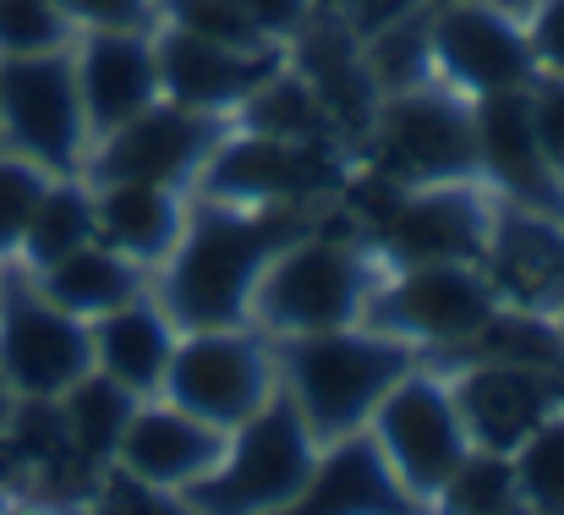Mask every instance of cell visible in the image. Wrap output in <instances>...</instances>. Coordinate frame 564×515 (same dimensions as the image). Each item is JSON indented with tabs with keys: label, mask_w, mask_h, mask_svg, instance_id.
Masks as SVG:
<instances>
[{
	"label": "cell",
	"mask_w": 564,
	"mask_h": 515,
	"mask_svg": "<svg viewBox=\"0 0 564 515\" xmlns=\"http://www.w3.org/2000/svg\"><path fill=\"white\" fill-rule=\"evenodd\" d=\"M368 132H373L378 175H389L394 186L482 181L471 99L444 88V83L383 94L368 116Z\"/></svg>",
	"instance_id": "obj_4"
},
{
	"label": "cell",
	"mask_w": 564,
	"mask_h": 515,
	"mask_svg": "<svg viewBox=\"0 0 564 515\" xmlns=\"http://www.w3.org/2000/svg\"><path fill=\"white\" fill-rule=\"evenodd\" d=\"M471 121H477V160L482 181L499 186L510 203L538 208L564 219V181L543 160L538 127H532V99L527 88H505V94H482L471 99Z\"/></svg>",
	"instance_id": "obj_17"
},
{
	"label": "cell",
	"mask_w": 564,
	"mask_h": 515,
	"mask_svg": "<svg viewBox=\"0 0 564 515\" xmlns=\"http://www.w3.org/2000/svg\"><path fill=\"white\" fill-rule=\"evenodd\" d=\"M50 181L55 175L44 165H33L28 154H17V149L0 154V253H17V242H22L39 197L50 192Z\"/></svg>",
	"instance_id": "obj_32"
},
{
	"label": "cell",
	"mask_w": 564,
	"mask_h": 515,
	"mask_svg": "<svg viewBox=\"0 0 564 515\" xmlns=\"http://www.w3.org/2000/svg\"><path fill=\"white\" fill-rule=\"evenodd\" d=\"M482 269H488L494 291L510 297L521 313L564 308V219L521 208V203L499 208Z\"/></svg>",
	"instance_id": "obj_20"
},
{
	"label": "cell",
	"mask_w": 564,
	"mask_h": 515,
	"mask_svg": "<svg viewBox=\"0 0 564 515\" xmlns=\"http://www.w3.org/2000/svg\"><path fill=\"white\" fill-rule=\"evenodd\" d=\"M88 242H99L94 236V186L83 175H55L50 192L39 197L22 242H17V258L28 269H44V264H55V258H66Z\"/></svg>",
	"instance_id": "obj_27"
},
{
	"label": "cell",
	"mask_w": 564,
	"mask_h": 515,
	"mask_svg": "<svg viewBox=\"0 0 564 515\" xmlns=\"http://www.w3.org/2000/svg\"><path fill=\"white\" fill-rule=\"evenodd\" d=\"M77 28L61 0H0V55H50L72 50Z\"/></svg>",
	"instance_id": "obj_31"
},
{
	"label": "cell",
	"mask_w": 564,
	"mask_h": 515,
	"mask_svg": "<svg viewBox=\"0 0 564 515\" xmlns=\"http://www.w3.org/2000/svg\"><path fill=\"white\" fill-rule=\"evenodd\" d=\"M0 138L50 175H83L88 121L77 99L72 50L0 55Z\"/></svg>",
	"instance_id": "obj_6"
},
{
	"label": "cell",
	"mask_w": 564,
	"mask_h": 515,
	"mask_svg": "<svg viewBox=\"0 0 564 515\" xmlns=\"http://www.w3.org/2000/svg\"><path fill=\"white\" fill-rule=\"evenodd\" d=\"M0 515H28V511H11V505H0Z\"/></svg>",
	"instance_id": "obj_41"
},
{
	"label": "cell",
	"mask_w": 564,
	"mask_h": 515,
	"mask_svg": "<svg viewBox=\"0 0 564 515\" xmlns=\"http://www.w3.org/2000/svg\"><path fill=\"white\" fill-rule=\"evenodd\" d=\"M219 455H225V428H208L176 406H149V411H132L110 466H127L132 478L154 489H187Z\"/></svg>",
	"instance_id": "obj_21"
},
{
	"label": "cell",
	"mask_w": 564,
	"mask_h": 515,
	"mask_svg": "<svg viewBox=\"0 0 564 515\" xmlns=\"http://www.w3.org/2000/svg\"><path fill=\"white\" fill-rule=\"evenodd\" d=\"M521 28H527V44H532L538 72L564 77V0H543L538 11L521 17Z\"/></svg>",
	"instance_id": "obj_37"
},
{
	"label": "cell",
	"mask_w": 564,
	"mask_h": 515,
	"mask_svg": "<svg viewBox=\"0 0 564 515\" xmlns=\"http://www.w3.org/2000/svg\"><path fill=\"white\" fill-rule=\"evenodd\" d=\"M138 411V395L127 384H116L110 373H83L66 395H61V428H66V444L94 461V466H110L116 450H121V433Z\"/></svg>",
	"instance_id": "obj_25"
},
{
	"label": "cell",
	"mask_w": 564,
	"mask_h": 515,
	"mask_svg": "<svg viewBox=\"0 0 564 515\" xmlns=\"http://www.w3.org/2000/svg\"><path fill=\"white\" fill-rule=\"evenodd\" d=\"M560 384H554V367H521V362H488V367H471L449 400L460 411V428H466V444L471 450H499V455H516V444L554 417L560 406Z\"/></svg>",
	"instance_id": "obj_18"
},
{
	"label": "cell",
	"mask_w": 564,
	"mask_h": 515,
	"mask_svg": "<svg viewBox=\"0 0 564 515\" xmlns=\"http://www.w3.org/2000/svg\"><path fill=\"white\" fill-rule=\"evenodd\" d=\"M94 515H197V511H192L182 494L154 489V483L132 478L127 466H110V478H105V489H99Z\"/></svg>",
	"instance_id": "obj_33"
},
{
	"label": "cell",
	"mask_w": 564,
	"mask_h": 515,
	"mask_svg": "<svg viewBox=\"0 0 564 515\" xmlns=\"http://www.w3.org/2000/svg\"><path fill=\"white\" fill-rule=\"evenodd\" d=\"M307 236V219L285 208H225L208 203L187 219L165 269V319L182 330H236L252 308V291L274 253Z\"/></svg>",
	"instance_id": "obj_1"
},
{
	"label": "cell",
	"mask_w": 564,
	"mask_h": 515,
	"mask_svg": "<svg viewBox=\"0 0 564 515\" xmlns=\"http://www.w3.org/2000/svg\"><path fill=\"white\" fill-rule=\"evenodd\" d=\"M499 302L505 297L494 291L488 269H477V264H411L383 291L373 286L362 313L378 330L405 335V341L460 345L499 313Z\"/></svg>",
	"instance_id": "obj_12"
},
{
	"label": "cell",
	"mask_w": 564,
	"mask_h": 515,
	"mask_svg": "<svg viewBox=\"0 0 564 515\" xmlns=\"http://www.w3.org/2000/svg\"><path fill=\"white\" fill-rule=\"evenodd\" d=\"M154 22H171V28L197 33L208 44H225V50H280V44H269L252 28V17L236 0H160V17Z\"/></svg>",
	"instance_id": "obj_30"
},
{
	"label": "cell",
	"mask_w": 564,
	"mask_h": 515,
	"mask_svg": "<svg viewBox=\"0 0 564 515\" xmlns=\"http://www.w3.org/2000/svg\"><path fill=\"white\" fill-rule=\"evenodd\" d=\"M368 422H373V428H368L373 444L383 450L389 472L400 478V489H405L411 500H433L438 483L455 472V461L471 450L449 389L433 384V378H422V373L394 378Z\"/></svg>",
	"instance_id": "obj_10"
},
{
	"label": "cell",
	"mask_w": 564,
	"mask_h": 515,
	"mask_svg": "<svg viewBox=\"0 0 564 515\" xmlns=\"http://www.w3.org/2000/svg\"><path fill=\"white\" fill-rule=\"evenodd\" d=\"M88 335H94V367L110 373L116 384H127L132 395H149L165 384L176 341H171V324L160 308L127 302V308L105 313L99 330H88Z\"/></svg>",
	"instance_id": "obj_24"
},
{
	"label": "cell",
	"mask_w": 564,
	"mask_h": 515,
	"mask_svg": "<svg viewBox=\"0 0 564 515\" xmlns=\"http://www.w3.org/2000/svg\"><path fill=\"white\" fill-rule=\"evenodd\" d=\"M313 461H318V439L307 433L285 389V395H269L236 428V439H225V455L176 494L197 515H274L302 494V483L313 478Z\"/></svg>",
	"instance_id": "obj_2"
},
{
	"label": "cell",
	"mask_w": 564,
	"mask_h": 515,
	"mask_svg": "<svg viewBox=\"0 0 564 515\" xmlns=\"http://www.w3.org/2000/svg\"><path fill=\"white\" fill-rule=\"evenodd\" d=\"M11 411H17V406H11V395H6V384H0V433L11 428Z\"/></svg>",
	"instance_id": "obj_39"
},
{
	"label": "cell",
	"mask_w": 564,
	"mask_h": 515,
	"mask_svg": "<svg viewBox=\"0 0 564 515\" xmlns=\"http://www.w3.org/2000/svg\"><path fill=\"white\" fill-rule=\"evenodd\" d=\"M560 345H564V324H560Z\"/></svg>",
	"instance_id": "obj_43"
},
{
	"label": "cell",
	"mask_w": 564,
	"mask_h": 515,
	"mask_svg": "<svg viewBox=\"0 0 564 515\" xmlns=\"http://www.w3.org/2000/svg\"><path fill=\"white\" fill-rule=\"evenodd\" d=\"M516 489H521V505H532L538 515H564V417L554 411L549 422H538L516 455Z\"/></svg>",
	"instance_id": "obj_29"
},
{
	"label": "cell",
	"mask_w": 564,
	"mask_h": 515,
	"mask_svg": "<svg viewBox=\"0 0 564 515\" xmlns=\"http://www.w3.org/2000/svg\"><path fill=\"white\" fill-rule=\"evenodd\" d=\"M165 395L176 411H187L208 428H241L274 395L263 345L236 335V330H192L171 351Z\"/></svg>",
	"instance_id": "obj_13"
},
{
	"label": "cell",
	"mask_w": 564,
	"mask_h": 515,
	"mask_svg": "<svg viewBox=\"0 0 564 515\" xmlns=\"http://www.w3.org/2000/svg\"><path fill=\"white\" fill-rule=\"evenodd\" d=\"M499 11H510V17H527V11H538L543 0H494Z\"/></svg>",
	"instance_id": "obj_38"
},
{
	"label": "cell",
	"mask_w": 564,
	"mask_h": 515,
	"mask_svg": "<svg viewBox=\"0 0 564 515\" xmlns=\"http://www.w3.org/2000/svg\"><path fill=\"white\" fill-rule=\"evenodd\" d=\"M422 6H449V0H422Z\"/></svg>",
	"instance_id": "obj_42"
},
{
	"label": "cell",
	"mask_w": 564,
	"mask_h": 515,
	"mask_svg": "<svg viewBox=\"0 0 564 515\" xmlns=\"http://www.w3.org/2000/svg\"><path fill=\"white\" fill-rule=\"evenodd\" d=\"M427 55H433V83L466 99L538 83V61H532L521 17L499 11L494 0L427 6Z\"/></svg>",
	"instance_id": "obj_8"
},
{
	"label": "cell",
	"mask_w": 564,
	"mask_h": 515,
	"mask_svg": "<svg viewBox=\"0 0 564 515\" xmlns=\"http://www.w3.org/2000/svg\"><path fill=\"white\" fill-rule=\"evenodd\" d=\"M225 132V121L214 116H192L171 99H154L143 116H132L127 127H116L110 138H99L83 160V181H149V186H192V175L203 165V154L214 149V138Z\"/></svg>",
	"instance_id": "obj_14"
},
{
	"label": "cell",
	"mask_w": 564,
	"mask_h": 515,
	"mask_svg": "<svg viewBox=\"0 0 564 515\" xmlns=\"http://www.w3.org/2000/svg\"><path fill=\"white\" fill-rule=\"evenodd\" d=\"M149 39H154V66H160V99L182 105L192 116H214V121L236 116L241 99L269 72L285 66L280 50H225L171 22H154Z\"/></svg>",
	"instance_id": "obj_15"
},
{
	"label": "cell",
	"mask_w": 564,
	"mask_h": 515,
	"mask_svg": "<svg viewBox=\"0 0 564 515\" xmlns=\"http://www.w3.org/2000/svg\"><path fill=\"white\" fill-rule=\"evenodd\" d=\"M527 99H532V127H538L543 160H549L554 175L564 181V77L538 72V83L527 88Z\"/></svg>",
	"instance_id": "obj_34"
},
{
	"label": "cell",
	"mask_w": 564,
	"mask_h": 515,
	"mask_svg": "<svg viewBox=\"0 0 564 515\" xmlns=\"http://www.w3.org/2000/svg\"><path fill=\"white\" fill-rule=\"evenodd\" d=\"M285 362H291V400L307 433L329 444L357 433L373 417L378 400L389 395V384L411 373V351L400 341L351 335V330L296 335Z\"/></svg>",
	"instance_id": "obj_3"
},
{
	"label": "cell",
	"mask_w": 564,
	"mask_h": 515,
	"mask_svg": "<svg viewBox=\"0 0 564 515\" xmlns=\"http://www.w3.org/2000/svg\"><path fill=\"white\" fill-rule=\"evenodd\" d=\"M83 373H94V335L83 319L28 291L22 275L0 280V378L28 400H61Z\"/></svg>",
	"instance_id": "obj_11"
},
{
	"label": "cell",
	"mask_w": 564,
	"mask_h": 515,
	"mask_svg": "<svg viewBox=\"0 0 564 515\" xmlns=\"http://www.w3.org/2000/svg\"><path fill=\"white\" fill-rule=\"evenodd\" d=\"M510 515H538V511H532V505H516V511H510Z\"/></svg>",
	"instance_id": "obj_40"
},
{
	"label": "cell",
	"mask_w": 564,
	"mask_h": 515,
	"mask_svg": "<svg viewBox=\"0 0 564 515\" xmlns=\"http://www.w3.org/2000/svg\"><path fill=\"white\" fill-rule=\"evenodd\" d=\"M236 6L252 17V28L269 44H291V39H302L313 28V6L318 0H236Z\"/></svg>",
	"instance_id": "obj_36"
},
{
	"label": "cell",
	"mask_w": 564,
	"mask_h": 515,
	"mask_svg": "<svg viewBox=\"0 0 564 515\" xmlns=\"http://www.w3.org/2000/svg\"><path fill=\"white\" fill-rule=\"evenodd\" d=\"M373 297V275L368 258L351 242L335 236H296L285 253H274V264L263 269L258 291H252V313L274 330V335H324V330H351L362 319Z\"/></svg>",
	"instance_id": "obj_5"
},
{
	"label": "cell",
	"mask_w": 564,
	"mask_h": 515,
	"mask_svg": "<svg viewBox=\"0 0 564 515\" xmlns=\"http://www.w3.org/2000/svg\"><path fill=\"white\" fill-rule=\"evenodd\" d=\"M187 230V208L176 186L149 181H99L94 186V236L132 264H160Z\"/></svg>",
	"instance_id": "obj_22"
},
{
	"label": "cell",
	"mask_w": 564,
	"mask_h": 515,
	"mask_svg": "<svg viewBox=\"0 0 564 515\" xmlns=\"http://www.w3.org/2000/svg\"><path fill=\"white\" fill-rule=\"evenodd\" d=\"M236 127L263 132V138H285V143H324V132L335 127V116L324 110L318 88L307 83V72H269L236 110Z\"/></svg>",
	"instance_id": "obj_26"
},
{
	"label": "cell",
	"mask_w": 564,
	"mask_h": 515,
	"mask_svg": "<svg viewBox=\"0 0 564 515\" xmlns=\"http://www.w3.org/2000/svg\"><path fill=\"white\" fill-rule=\"evenodd\" d=\"M72 72H77V99L88 121V149L160 99L149 28H83L72 39Z\"/></svg>",
	"instance_id": "obj_16"
},
{
	"label": "cell",
	"mask_w": 564,
	"mask_h": 515,
	"mask_svg": "<svg viewBox=\"0 0 564 515\" xmlns=\"http://www.w3.org/2000/svg\"><path fill=\"white\" fill-rule=\"evenodd\" d=\"M33 275H39V297L55 302L72 319H105V313L138 302V291H143L138 264L121 258L105 242H88V247H77V253H66V258H55Z\"/></svg>",
	"instance_id": "obj_23"
},
{
	"label": "cell",
	"mask_w": 564,
	"mask_h": 515,
	"mask_svg": "<svg viewBox=\"0 0 564 515\" xmlns=\"http://www.w3.org/2000/svg\"><path fill=\"white\" fill-rule=\"evenodd\" d=\"M433 500H438V515H510L521 505L516 466L499 450H466Z\"/></svg>",
	"instance_id": "obj_28"
},
{
	"label": "cell",
	"mask_w": 564,
	"mask_h": 515,
	"mask_svg": "<svg viewBox=\"0 0 564 515\" xmlns=\"http://www.w3.org/2000/svg\"><path fill=\"white\" fill-rule=\"evenodd\" d=\"M488 181H433V186H400L389 208L378 214V253L394 269L411 264H488L494 242V203L482 192Z\"/></svg>",
	"instance_id": "obj_7"
},
{
	"label": "cell",
	"mask_w": 564,
	"mask_h": 515,
	"mask_svg": "<svg viewBox=\"0 0 564 515\" xmlns=\"http://www.w3.org/2000/svg\"><path fill=\"white\" fill-rule=\"evenodd\" d=\"M274 515H422V500H411L400 489L373 433L357 428V433L335 439L329 455L313 461V478L302 483V494Z\"/></svg>",
	"instance_id": "obj_19"
},
{
	"label": "cell",
	"mask_w": 564,
	"mask_h": 515,
	"mask_svg": "<svg viewBox=\"0 0 564 515\" xmlns=\"http://www.w3.org/2000/svg\"><path fill=\"white\" fill-rule=\"evenodd\" d=\"M72 28H154L160 0H61Z\"/></svg>",
	"instance_id": "obj_35"
},
{
	"label": "cell",
	"mask_w": 564,
	"mask_h": 515,
	"mask_svg": "<svg viewBox=\"0 0 564 515\" xmlns=\"http://www.w3.org/2000/svg\"><path fill=\"white\" fill-rule=\"evenodd\" d=\"M329 181L340 175L329 171L324 143H285V138H263L247 127L219 132L192 175L203 203H225V208H285V203L324 192Z\"/></svg>",
	"instance_id": "obj_9"
}]
</instances>
